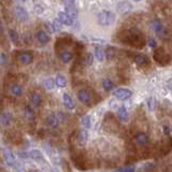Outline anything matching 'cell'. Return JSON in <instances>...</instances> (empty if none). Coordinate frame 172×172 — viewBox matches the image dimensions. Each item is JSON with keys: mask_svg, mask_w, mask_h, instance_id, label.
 I'll return each mask as SVG.
<instances>
[{"mask_svg": "<svg viewBox=\"0 0 172 172\" xmlns=\"http://www.w3.org/2000/svg\"><path fill=\"white\" fill-rule=\"evenodd\" d=\"M81 124H82V126L84 127V129H89L91 127V116L89 115H85V116H83L82 117V120H81Z\"/></svg>", "mask_w": 172, "mask_h": 172, "instance_id": "31", "label": "cell"}, {"mask_svg": "<svg viewBox=\"0 0 172 172\" xmlns=\"http://www.w3.org/2000/svg\"><path fill=\"white\" fill-rule=\"evenodd\" d=\"M151 26H152V29L154 30L156 34H163V31L165 30L163 24L161 23V20H158V18H155V20H152V24H151Z\"/></svg>", "mask_w": 172, "mask_h": 172, "instance_id": "14", "label": "cell"}, {"mask_svg": "<svg viewBox=\"0 0 172 172\" xmlns=\"http://www.w3.org/2000/svg\"><path fill=\"white\" fill-rule=\"evenodd\" d=\"M61 27H63V23H61L58 18H55L52 22V24L50 25V30L52 32H57L61 29Z\"/></svg>", "mask_w": 172, "mask_h": 172, "instance_id": "24", "label": "cell"}, {"mask_svg": "<svg viewBox=\"0 0 172 172\" xmlns=\"http://www.w3.org/2000/svg\"><path fill=\"white\" fill-rule=\"evenodd\" d=\"M24 112H25V115L27 116L29 120H32V118H34V106H30V104H26L25 106H24Z\"/></svg>", "mask_w": 172, "mask_h": 172, "instance_id": "28", "label": "cell"}, {"mask_svg": "<svg viewBox=\"0 0 172 172\" xmlns=\"http://www.w3.org/2000/svg\"><path fill=\"white\" fill-rule=\"evenodd\" d=\"M165 57H168L167 54L165 53V51H163V48H157L156 52H155V54H154V58L156 59L158 63H165V60L168 61L167 59H165Z\"/></svg>", "mask_w": 172, "mask_h": 172, "instance_id": "20", "label": "cell"}, {"mask_svg": "<svg viewBox=\"0 0 172 172\" xmlns=\"http://www.w3.org/2000/svg\"><path fill=\"white\" fill-rule=\"evenodd\" d=\"M111 55H112V57L114 56V48H109L106 51V56L108 57V59H111Z\"/></svg>", "mask_w": 172, "mask_h": 172, "instance_id": "36", "label": "cell"}, {"mask_svg": "<svg viewBox=\"0 0 172 172\" xmlns=\"http://www.w3.org/2000/svg\"><path fill=\"white\" fill-rule=\"evenodd\" d=\"M59 58L63 63H69L73 59V54L70 51H63L59 55Z\"/></svg>", "mask_w": 172, "mask_h": 172, "instance_id": "19", "label": "cell"}, {"mask_svg": "<svg viewBox=\"0 0 172 172\" xmlns=\"http://www.w3.org/2000/svg\"><path fill=\"white\" fill-rule=\"evenodd\" d=\"M167 86H168V88H169V91L172 93V79H169V80H168Z\"/></svg>", "mask_w": 172, "mask_h": 172, "instance_id": "41", "label": "cell"}, {"mask_svg": "<svg viewBox=\"0 0 172 172\" xmlns=\"http://www.w3.org/2000/svg\"><path fill=\"white\" fill-rule=\"evenodd\" d=\"M43 85H44V87L48 91H52V89H54L55 85H56V81L53 77H48V79H46L45 81L43 82Z\"/></svg>", "mask_w": 172, "mask_h": 172, "instance_id": "29", "label": "cell"}, {"mask_svg": "<svg viewBox=\"0 0 172 172\" xmlns=\"http://www.w3.org/2000/svg\"><path fill=\"white\" fill-rule=\"evenodd\" d=\"M134 93L132 91L128 88H125V87H120V88H116L115 91H113V96L116 98L117 100H120V101H126V100L130 99L132 97Z\"/></svg>", "mask_w": 172, "mask_h": 172, "instance_id": "2", "label": "cell"}, {"mask_svg": "<svg viewBox=\"0 0 172 172\" xmlns=\"http://www.w3.org/2000/svg\"><path fill=\"white\" fill-rule=\"evenodd\" d=\"M163 130L166 136H169V134H171V128H170V126H168V125H163Z\"/></svg>", "mask_w": 172, "mask_h": 172, "instance_id": "37", "label": "cell"}, {"mask_svg": "<svg viewBox=\"0 0 172 172\" xmlns=\"http://www.w3.org/2000/svg\"><path fill=\"white\" fill-rule=\"evenodd\" d=\"M55 81H56V86L59 87V88L66 87L67 84H68V81H67L66 77L63 74H57L56 77H55Z\"/></svg>", "mask_w": 172, "mask_h": 172, "instance_id": "21", "label": "cell"}, {"mask_svg": "<svg viewBox=\"0 0 172 172\" xmlns=\"http://www.w3.org/2000/svg\"><path fill=\"white\" fill-rule=\"evenodd\" d=\"M134 1H140V0H134Z\"/></svg>", "mask_w": 172, "mask_h": 172, "instance_id": "43", "label": "cell"}, {"mask_svg": "<svg viewBox=\"0 0 172 172\" xmlns=\"http://www.w3.org/2000/svg\"><path fill=\"white\" fill-rule=\"evenodd\" d=\"M10 93H11L14 97H20V96H23V94H24L23 86L17 83L13 84V85L10 86Z\"/></svg>", "mask_w": 172, "mask_h": 172, "instance_id": "13", "label": "cell"}, {"mask_svg": "<svg viewBox=\"0 0 172 172\" xmlns=\"http://www.w3.org/2000/svg\"><path fill=\"white\" fill-rule=\"evenodd\" d=\"M146 104H147V108H149V111H153V109H154V104H155L154 98L149 97V99L146 100Z\"/></svg>", "mask_w": 172, "mask_h": 172, "instance_id": "34", "label": "cell"}, {"mask_svg": "<svg viewBox=\"0 0 172 172\" xmlns=\"http://www.w3.org/2000/svg\"><path fill=\"white\" fill-rule=\"evenodd\" d=\"M134 63H136L138 66H144V65L149 63V58H147L145 55L138 54L134 57Z\"/></svg>", "mask_w": 172, "mask_h": 172, "instance_id": "23", "label": "cell"}, {"mask_svg": "<svg viewBox=\"0 0 172 172\" xmlns=\"http://www.w3.org/2000/svg\"><path fill=\"white\" fill-rule=\"evenodd\" d=\"M46 124H48V126L50 127V128L54 129V128H57L59 125V120L58 117H57L55 114H50V115L46 117Z\"/></svg>", "mask_w": 172, "mask_h": 172, "instance_id": "17", "label": "cell"}, {"mask_svg": "<svg viewBox=\"0 0 172 172\" xmlns=\"http://www.w3.org/2000/svg\"><path fill=\"white\" fill-rule=\"evenodd\" d=\"M136 171V168L134 167H125V168H120V169L116 170V172H134Z\"/></svg>", "mask_w": 172, "mask_h": 172, "instance_id": "35", "label": "cell"}, {"mask_svg": "<svg viewBox=\"0 0 172 172\" xmlns=\"http://www.w3.org/2000/svg\"><path fill=\"white\" fill-rule=\"evenodd\" d=\"M131 9H132V5L129 1H120L117 5V7H116V10H117V12L120 14L128 13Z\"/></svg>", "mask_w": 172, "mask_h": 172, "instance_id": "11", "label": "cell"}, {"mask_svg": "<svg viewBox=\"0 0 172 172\" xmlns=\"http://www.w3.org/2000/svg\"><path fill=\"white\" fill-rule=\"evenodd\" d=\"M134 140H136L137 145H139V146H146L149 142V137L145 132H139L136 134Z\"/></svg>", "mask_w": 172, "mask_h": 172, "instance_id": "7", "label": "cell"}, {"mask_svg": "<svg viewBox=\"0 0 172 172\" xmlns=\"http://www.w3.org/2000/svg\"><path fill=\"white\" fill-rule=\"evenodd\" d=\"M77 139H79V143L81 145L86 144V142L88 140V132H87V130H86V129H82L81 131L79 132Z\"/></svg>", "mask_w": 172, "mask_h": 172, "instance_id": "22", "label": "cell"}, {"mask_svg": "<svg viewBox=\"0 0 172 172\" xmlns=\"http://www.w3.org/2000/svg\"><path fill=\"white\" fill-rule=\"evenodd\" d=\"M75 0H63V3L66 7H71V5H74Z\"/></svg>", "mask_w": 172, "mask_h": 172, "instance_id": "40", "label": "cell"}, {"mask_svg": "<svg viewBox=\"0 0 172 172\" xmlns=\"http://www.w3.org/2000/svg\"><path fill=\"white\" fill-rule=\"evenodd\" d=\"M63 104H65V106H66L68 110L72 111V110L75 109L74 100L72 99V97H71V96L69 95L68 93H63Z\"/></svg>", "mask_w": 172, "mask_h": 172, "instance_id": "9", "label": "cell"}, {"mask_svg": "<svg viewBox=\"0 0 172 172\" xmlns=\"http://www.w3.org/2000/svg\"><path fill=\"white\" fill-rule=\"evenodd\" d=\"M31 104L32 106H34V108H38V106H41V103H42V97H41V95H39V94L34 93L31 95Z\"/></svg>", "mask_w": 172, "mask_h": 172, "instance_id": "26", "label": "cell"}, {"mask_svg": "<svg viewBox=\"0 0 172 172\" xmlns=\"http://www.w3.org/2000/svg\"><path fill=\"white\" fill-rule=\"evenodd\" d=\"M149 45L151 46L152 48H155L157 46V42L154 38H149Z\"/></svg>", "mask_w": 172, "mask_h": 172, "instance_id": "38", "label": "cell"}, {"mask_svg": "<svg viewBox=\"0 0 172 172\" xmlns=\"http://www.w3.org/2000/svg\"><path fill=\"white\" fill-rule=\"evenodd\" d=\"M17 156L22 159H30V153H27L25 151H20V152H17Z\"/></svg>", "mask_w": 172, "mask_h": 172, "instance_id": "33", "label": "cell"}, {"mask_svg": "<svg viewBox=\"0 0 172 172\" xmlns=\"http://www.w3.org/2000/svg\"><path fill=\"white\" fill-rule=\"evenodd\" d=\"M94 63V55L91 53H86L83 57V63L85 66H91Z\"/></svg>", "mask_w": 172, "mask_h": 172, "instance_id": "32", "label": "cell"}, {"mask_svg": "<svg viewBox=\"0 0 172 172\" xmlns=\"http://www.w3.org/2000/svg\"><path fill=\"white\" fill-rule=\"evenodd\" d=\"M115 20V15L114 13L110 11H101L98 14V23L101 26H109Z\"/></svg>", "mask_w": 172, "mask_h": 172, "instance_id": "1", "label": "cell"}, {"mask_svg": "<svg viewBox=\"0 0 172 172\" xmlns=\"http://www.w3.org/2000/svg\"><path fill=\"white\" fill-rule=\"evenodd\" d=\"M66 13L70 16L72 20H77V10L75 9L74 5H71V7H66Z\"/></svg>", "mask_w": 172, "mask_h": 172, "instance_id": "30", "label": "cell"}, {"mask_svg": "<svg viewBox=\"0 0 172 172\" xmlns=\"http://www.w3.org/2000/svg\"><path fill=\"white\" fill-rule=\"evenodd\" d=\"M0 63H1L2 66H5V63H7V56H5V54L3 52L0 54Z\"/></svg>", "mask_w": 172, "mask_h": 172, "instance_id": "39", "label": "cell"}, {"mask_svg": "<svg viewBox=\"0 0 172 172\" xmlns=\"http://www.w3.org/2000/svg\"><path fill=\"white\" fill-rule=\"evenodd\" d=\"M30 157L31 159H34V161L39 163H45V157L43 155V153L39 149H31L30 151Z\"/></svg>", "mask_w": 172, "mask_h": 172, "instance_id": "8", "label": "cell"}, {"mask_svg": "<svg viewBox=\"0 0 172 172\" xmlns=\"http://www.w3.org/2000/svg\"><path fill=\"white\" fill-rule=\"evenodd\" d=\"M36 39L40 44H42V45L48 44L51 40V38H50V36L48 34V32H46L45 30H43V29H40L36 32Z\"/></svg>", "mask_w": 172, "mask_h": 172, "instance_id": "5", "label": "cell"}, {"mask_svg": "<svg viewBox=\"0 0 172 172\" xmlns=\"http://www.w3.org/2000/svg\"><path fill=\"white\" fill-rule=\"evenodd\" d=\"M12 120H13V116L10 112H3L0 117V122H1V126L2 127H9L11 126Z\"/></svg>", "mask_w": 172, "mask_h": 172, "instance_id": "12", "label": "cell"}, {"mask_svg": "<svg viewBox=\"0 0 172 172\" xmlns=\"http://www.w3.org/2000/svg\"><path fill=\"white\" fill-rule=\"evenodd\" d=\"M8 34L10 37V40L14 43V44H20V36H18L17 31H15L14 29H9L8 30Z\"/></svg>", "mask_w": 172, "mask_h": 172, "instance_id": "25", "label": "cell"}, {"mask_svg": "<svg viewBox=\"0 0 172 172\" xmlns=\"http://www.w3.org/2000/svg\"><path fill=\"white\" fill-rule=\"evenodd\" d=\"M77 97L81 103L85 104V106H91V96L86 89L82 88L77 91Z\"/></svg>", "mask_w": 172, "mask_h": 172, "instance_id": "3", "label": "cell"}, {"mask_svg": "<svg viewBox=\"0 0 172 172\" xmlns=\"http://www.w3.org/2000/svg\"><path fill=\"white\" fill-rule=\"evenodd\" d=\"M95 58L98 61H100V63H102L104 60V58H106V52L101 48H99V46H97L95 48Z\"/></svg>", "mask_w": 172, "mask_h": 172, "instance_id": "27", "label": "cell"}, {"mask_svg": "<svg viewBox=\"0 0 172 172\" xmlns=\"http://www.w3.org/2000/svg\"><path fill=\"white\" fill-rule=\"evenodd\" d=\"M101 86L102 88L104 89L106 91H115V84H114V82L112 81V80L110 79H103L101 82Z\"/></svg>", "mask_w": 172, "mask_h": 172, "instance_id": "18", "label": "cell"}, {"mask_svg": "<svg viewBox=\"0 0 172 172\" xmlns=\"http://www.w3.org/2000/svg\"><path fill=\"white\" fill-rule=\"evenodd\" d=\"M34 10H36L37 13H42L44 9H42V7H41V5H36V7H34Z\"/></svg>", "mask_w": 172, "mask_h": 172, "instance_id": "42", "label": "cell"}, {"mask_svg": "<svg viewBox=\"0 0 172 172\" xmlns=\"http://www.w3.org/2000/svg\"><path fill=\"white\" fill-rule=\"evenodd\" d=\"M14 12H15L16 17H17L20 20L26 22V20H28V18H29V14H28L27 10H26L25 8L20 7V5H17V7H15V9H14Z\"/></svg>", "mask_w": 172, "mask_h": 172, "instance_id": "6", "label": "cell"}, {"mask_svg": "<svg viewBox=\"0 0 172 172\" xmlns=\"http://www.w3.org/2000/svg\"><path fill=\"white\" fill-rule=\"evenodd\" d=\"M3 157H5L8 165L11 166V165H14V163H15V155L12 153L11 149H3Z\"/></svg>", "mask_w": 172, "mask_h": 172, "instance_id": "16", "label": "cell"}, {"mask_svg": "<svg viewBox=\"0 0 172 172\" xmlns=\"http://www.w3.org/2000/svg\"><path fill=\"white\" fill-rule=\"evenodd\" d=\"M17 60L22 65H30L34 63V55L30 52H22L18 54Z\"/></svg>", "mask_w": 172, "mask_h": 172, "instance_id": "4", "label": "cell"}, {"mask_svg": "<svg viewBox=\"0 0 172 172\" xmlns=\"http://www.w3.org/2000/svg\"><path fill=\"white\" fill-rule=\"evenodd\" d=\"M117 115H118V118H120V122L123 123H126L128 122L129 120V112L128 110L125 108V106H120L117 110Z\"/></svg>", "mask_w": 172, "mask_h": 172, "instance_id": "15", "label": "cell"}, {"mask_svg": "<svg viewBox=\"0 0 172 172\" xmlns=\"http://www.w3.org/2000/svg\"><path fill=\"white\" fill-rule=\"evenodd\" d=\"M57 16H58L57 18L60 20L61 23H63V25L72 26L73 24H74V20H72V18H71L70 16L66 13V12H59Z\"/></svg>", "mask_w": 172, "mask_h": 172, "instance_id": "10", "label": "cell"}]
</instances>
